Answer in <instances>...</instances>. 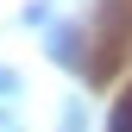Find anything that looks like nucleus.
Wrapping results in <instances>:
<instances>
[{"label": "nucleus", "mask_w": 132, "mask_h": 132, "mask_svg": "<svg viewBox=\"0 0 132 132\" xmlns=\"http://www.w3.org/2000/svg\"><path fill=\"white\" fill-rule=\"evenodd\" d=\"M107 132H132V94H126L120 107H113V120H107Z\"/></svg>", "instance_id": "nucleus-1"}]
</instances>
